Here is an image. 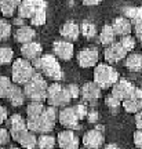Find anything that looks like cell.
Segmentation results:
<instances>
[{"mask_svg":"<svg viewBox=\"0 0 142 149\" xmlns=\"http://www.w3.org/2000/svg\"><path fill=\"white\" fill-rule=\"evenodd\" d=\"M19 6V0H0V13L6 18H11Z\"/></svg>","mask_w":142,"mask_h":149,"instance_id":"obj_23","label":"cell"},{"mask_svg":"<svg viewBox=\"0 0 142 149\" xmlns=\"http://www.w3.org/2000/svg\"><path fill=\"white\" fill-rule=\"evenodd\" d=\"M105 104H106V107L109 108L111 111L115 112L116 109H117V108L120 107V104H121V102H120V101H117V100H116L115 97L108 95V97L105 98Z\"/></svg>","mask_w":142,"mask_h":149,"instance_id":"obj_38","label":"cell"},{"mask_svg":"<svg viewBox=\"0 0 142 149\" xmlns=\"http://www.w3.org/2000/svg\"><path fill=\"white\" fill-rule=\"evenodd\" d=\"M7 130H8V133H10V137L14 141L18 142V139L21 138L24 134L28 131V127H26V120L25 119H22L21 115H11L7 120Z\"/></svg>","mask_w":142,"mask_h":149,"instance_id":"obj_5","label":"cell"},{"mask_svg":"<svg viewBox=\"0 0 142 149\" xmlns=\"http://www.w3.org/2000/svg\"><path fill=\"white\" fill-rule=\"evenodd\" d=\"M14 25H17V26L18 28H21V26H24V19H22V18H18V17H17V18H14Z\"/></svg>","mask_w":142,"mask_h":149,"instance_id":"obj_47","label":"cell"},{"mask_svg":"<svg viewBox=\"0 0 142 149\" xmlns=\"http://www.w3.org/2000/svg\"><path fill=\"white\" fill-rule=\"evenodd\" d=\"M11 87H13V81L8 77L0 76V98H7Z\"/></svg>","mask_w":142,"mask_h":149,"instance_id":"obj_32","label":"cell"},{"mask_svg":"<svg viewBox=\"0 0 142 149\" xmlns=\"http://www.w3.org/2000/svg\"><path fill=\"white\" fill-rule=\"evenodd\" d=\"M32 66L35 70H39L40 74L44 73L47 77L53 80H61L63 77V72L61 69V65L58 62V59L54 57L53 54H42L40 58L33 61Z\"/></svg>","mask_w":142,"mask_h":149,"instance_id":"obj_1","label":"cell"},{"mask_svg":"<svg viewBox=\"0 0 142 149\" xmlns=\"http://www.w3.org/2000/svg\"><path fill=\"white\" fill-rule=\"evenodd\" d=\"M79 28H80V33L84 37H87V39H93L97 35V28L93 24H90V22H83Z\"/></svg>","mask_w":142,"mask_h":149,"instance_id":"obj_30","label":"cell"},{"mask_svg":"<svg viewBox=\"0 0 142 149\" xmlns=\"http://www.w3.org/2000/svg\"><path fill=\"white\" fill-rule=\"evenodd\" d=\"M43 53V48L40 43L36 42H31L26 43V44H22L21 46V54H22V58L29 61V62H33L35 59L40 58Z\"/></svg>","mask_w":142,"mask_h":149,"instance_id":"obj_16","label":"cell"},{"mask_svg":"<svg viewBox=\"0 0 142 149\" xmlns=\"http://www.w3.org/2000/svg\"><path fill=\"white\" fill-rule=\"evenodd\" d=\"M121 17L128 19L131 25L137 26L142 24V7H124Z\"/></svg>","mask_w":142,"mask_h":149,"instance_id":"obj_21","label":"cell"},{"mask_svg":"<svg viewBox=\"0 0 142 149\" xmlns=\"http://www.w3.org/2000/svg\"><path fill=\"white\" fill-rule=\"evenodd\" d=\"M113 32H115L116 36H130V32L132 29V25L130 24L128 19H126L124 17H117L113 19V24L111 25Z\"/></svg>","mask_w":142,"mask_h":149,"instance_id":"obj_18","label":"cell"},{"mask_svg":"<svg viewBox=\"0 0 142 149\" xmlns=\"http://www.w3.org/2000/svg\"><path fill=\"white\" fill-rule=\"evenodd\" d=\"M105 149H121V148H119V146L115 145V144H109V145H106L105 146Z\"/></svg>","mask_w":142,"mask_h":149,"instance_id":"obj_48","label":"cell"},{"mask_svg":"<svg viewBox=\"0 0 142 149\" xmlns=\"http://www.w3.org/2000/svg\"><path fill=\"white\" fill-rule=\"evenodd\" d=\"M58 122L61 123L66 130H74L79 126V120H77V117L74 115L72 107L62 108L61 111L58 112Z\"/></svg>","mask_w":142,"mask_h":149,"instance_id":"obj_13","label":"cell"},{"mask_svg":"<svg viewBox=\"0 0 142 149\" xmlns=\"http://www.w3.org/2000/svg\"><path fill=\"white\" fill-rule=\"evenodd\" d=\"M134 32H135V37L142 43V24H139V25H137V26H134Z\"/></svg>","mask_w":142,"mask_h":149,"instance_id":"obj_44","label":"cell"},{"mask_svg":"<svg viewBox=\"0 0 142 149\" xmlns=\"http://www.w3.org/2000/svg\"><path fill=\"white\" fill-rule=\"evenodd\" d=\"M127 57V53L124 51V48L120 46V43H113L111 46H108L104 51V58L108 64H115L119 62L123 58Z\"/></svg>","mask_w":142,"mask_h":149,"instance_id":"obj_14","label":"cell"},{"mask_svg":"<svg viewBox=\"0 0 142 149\" xmlns=\"http://www.w3.org/2000/svg\"><path fill=\"white\" fill-rule=\"evenodd\" d=\"M94 80L93 83L100 87L101 90L109 88L119 80L117 70L108 64H97L94 66Z\"/></svg>","mask_w":142,"mask_h":149,"instance_id":"obj_3","label":"cell"},{"mask_svg":"<svg viewBox=\"0 0 142 149\" xmlns=\"http://www.w3.org/2000/svg\"><path fill=\"white\" fill-rule=\"evenodd\" d=\"M104 133L100 128H93V130H88L87 133L83 135V144H84V148L87 149H100L104 144Z\"/></svg>","mask_w":142,"mask_h":149,"instance_id":"obj_11","label":"cell"},{"mask_svg":"<svg viewBox=\"0 0 142 149\" xmlns=\"http://www.w3.org/2000/svg\"><path fill=\"white\" fill-rule=\"evenodd\" d=\"M46 19H47L46 8H37L31 17V24L33 26H42L46 24Z\"/></svg>","mask_w":142,"mask_h":149,"instance_id":"obj_28","label":"cell"},{"mask_svg":"<svg viewBox=\"0 0 142 149\" xmlns=\"http://www.w3.org/2000/svg\"><path fill=\"white\" fill-rule=\"evenodd\" d=\"M7 98H8V101H10V104L13 107H21V105H24V102H25L24 90L17 84H13V87H11L10 91H8Z\"/></svg>","mask_w":142,"mask_h":149,"instance_id":"obj_22","label":"cell"},{"mask_svg":"<svg viewBox=\"0 0 142 149\" xmlns=\"http://www.w3.org/2000/svg\"><path fill=\"white\" fill-rule=\"evenodd\" d=\"M46 7H47V3L40 1V0H24V1H19V6L17 8L18 18H22L24 21L31 19V17L33 15V13L37 8H46Z\"/></svg>","mask_w":142,"mask_h":149,"instance_id":"obj_8","label":"cell"},{"mask_svg":"<svg viewBox=\"0 0 142 149\" xmlns=\"http://www.w3.org/2000/svg\"><path fill=\"white\" fill-rule=\"evenodd\" d=\"M100 3H101L100 0H84V1H83L84 6H98Z\"/></svg>","mask_w":142,"mask_h":149,"instance_id":"obj_46","label":"cell"},{"mask_svg":"<svg viewBox=\"0 0 142 149\" xmlns=\"http://www.w3.org/2000/svg\"><path fill=\"white\" fill-rule=\"evenodd\" d=\"M36 36V32L35 29L31 26H26L24 25L21 28H17L15 33H14V37H15V42L21 43V44H26V43H31Z\"/></svg>","mask_w":142,"mask_h":149,"instance_id":"obj_20","label":"cell"},{"mask_svg":"<svg viewBox=\"0 0 142 149\" xmlns=\"http://www.w3.org/2000/svg\"><path fill=\"white\" fill-rule=\"evenodd\" d=\"M55 144H57V139L48 134H42L37 138V148L39 149H54Z\"/></svg>","mask_w":142,"mask_h":149,"instance_id":"obj_27","label":"cell"},{"mask_svg":"<svg viewBox=\"0 0 142 149\" xmlns=\"http://www.w3.org/2000/svg\"><path fill=\"white\" fill-rule=\"evenodd\" d=\"M135 86L132 84L131 81H128L126 79H120L117 80L115 84L112 86V93L111 95L115 97L117 101H126L128 98H131L134 95V91H135Z\"/></svg>","mask_w":142,"mask_h":149,"instance_id":"obj_6","label":"cell"},{"mask_svg":"<svg viewBox=\"0 0 142 149\" xmlns=\"http://www.w3.org/2000/svg\"><path fill=\"white\" fill-rule=\"evenodd\" d=\"M53 51H54V57L59 58L62 61H69L72 59L74 54V48L72 43L66 42V40H57L53 44Z\"/></svg>","mask_w":142,"mask_h":149,"instance_id":"obj_10","label":"cell"},{"mask_svg":"<svg viewBox=\"0 0 142 149\" xmlns=\"http://www.w3.org/2000/svg\"><path fill=\"white\" fill-rule=\"evenodd\" d=\"M101 94H102V90H101L95 83H93V81L84 83L83 87L80 88V95H81V98H83L86 102H90V104H94L95 101H98L101 98Z\"/></svg>","mask_w":142,"mask_h":149,"instance_id":"obj_15","label":"cell"},{"mask_svg":"<svg viewBox=\"0 0 142 149\" xmlns=\"http://www.w3.org/2000/svg\"><path fill=\"white\" fill-rule=\"evenodd\" d=\"M44 111L43 102H29L26 107V115L28 117H39Z\"/></svg>","mask_w":142,"mask_h":149,"instance_id":"obj_29","label":"cell"},{"mask_svg":"<svg viewBox=\"0 0 142 149\" xmlns=\"http://www.w3.org/2000/svg\"><path fill=\"white\" fill-rule=\"evenodd\" d=\"M76 59H77L79 66H81V68H93L98 64L100 55H98V51L95 48L88 47L79 51L76 55Z\"/></svg>","mask_w":142,"mask_h":149,"instance_id":"obj_9","label":"cell"},{"mask_svg":"<svg viewBox=\"0 0 142 149\" xmlns=\"http://www.w3.org/2000/svg\"><path fill=\"white\" fill-rule=\"evenodd\" d=\"M26 127L28 131H31L33 134H48L50 131H53L55 124L51 122H48L47 119L40 115L39 117H28L26 120Z\"/></svg>","mask_w":142,"mask_h":149,"instance_id":"obj_7","label":"cell"},{"mask_svg":"<svg viewBox=\"0 0 142 149\" xmlns=\"http://www.w3.org/2000/svg\"><path fill=\"white\" fill-rule=\"evenodd\" d=\"M59 33H61V36H62L66 42L70 43V42L77 40V37L80 36V28L76 22L68 21L59 28Z\"/></svg>","mask_w":142,"mask_h":149,"instance_id":"obj_17","label":"cell"},{"mask_svg":"<svg viewBox=\"0 0 142 149\" xmlns=\"http://www.w3.org/2000/svg\"><path fill=\"white\" fill-rule=\"evenodd\" d=\"M65 88V91L69 94V97H70V100H76V98H79L80 97V88L77 84H68L66 87H63Z\"/></svg>","mask_w":142,"mask_h":149,"instance_id":"obj_37","label":"cell"},{"mask_svg":"<svg viewBox=\"0 0 142 149\" xmlns=\"http://www.w3.org/2000/svg\"><path fill=\"white\" fill-rule=\"evenodd\" d=\"M6 120H7V109L0 105V124L4 123Z\"/></svg>","mask_w":142,"mask_h":149,"instance_id":"obj_45","label":"cell"},{"mask_svg":"<svg viewBox=\"0 0 142 149\" xmlns=\"http://www.w3.org/2000/svg\"><path fill=\"white\" fill-rule=\"evenodd\" d=\"M73 108V112L74 115H76V117H77V120H83L86 116H87V112H88V109H87V107H86L84 104H77V105H74Z\"/></svg>","mask_w":142,"mask_h":149,"instance_id":"obj_36","label":"cell"},{"mask_svg":"<svg viewBox=\"0 0 142 149\" xmlns=\"http://www.w3.org/2000/svg\"><path fill=\"white\" fill-rule=\"evenodd\" d=\"M47 104L48 107H53V108H65L69 105V102H70V97H69V94L65 91V88H61V90L58 91V93H55L54 95L48 97L47 100Z\"/></svg>","mask_w":142,"mask_h":149,"instance_id":"obj_19","label":"cell"},{"mask_svg":"<svg viewBox=\"0 0 142 149\" xmlns=\"http://www.w3.org/2000/svg\"><path fill=\"white\" fill-rule=\"evenodd\" d=\"M132 98L137 101L138 107H139V109L142 111V88H135V91H134V95H132Z\"/></svg>","mask_w":142,"mask_h":149,"instance_id":"obj_41","label":"cell"},{"mask_svg":"<svg viewBox=\"0 0 142 149\" xmlns=\"http://www.w3.org/2000/svg\"><path fill=\"white\" fill-rule=\"evenodd\" d=\"M14 58V53L10 47H4L1 46L0 47V65H6V64H10L11 61Z\"/></svg>","mask_w":142,"mask_h":149,"instance_id":"obj_31","label":"cell"},{"mask_svg":"<svg viewBox=\"0 0 142 149\" xmlns=\"http://www.w3.org/2000/svg\"><path fill=\"white\" fill-rule=\"evenodd\" d=\"M18 144L21 145L24 149H35V148H37V137H36V134L31 133V131H26L21 138L18 139Z\"/></svg>","mask_w":142,"mask_h":149,"instance_id":"obj_26","label":"cell"},{"mask_svg":"<svg viewBox=\"0 0 142 149\" xmlns=\"http://www.w3.org/2000/svg\"><path fill=\"white\" fill-rule=\"evenodd\" d=\"M57 142L59 149H79V137L72 130H63L58 134Z\"/></svg>","mask_w":142,"mask_h":149,"instance_id":"obj_12","label":"cell"},{"mask_svg":"<svg viewBox=\"0 0 142 149\" xmlns=\"http://www.w3.org/2000/svg\"><path fill=\"white\" fill-rule=\"evenodd\" d=\"M115 32H113V29H112L111 25H104V28L101 29L100 32V43L101 44H104V46H111L115 43Z\"/></svg>","mask_w":142,"mask_h":149,"instance_id":"obj_25","label":"cell"},{"mask_svg":"<svg viewBox=\"0 0 142 149\" xmlns=\"http://www.w3.org/2000/svg\"><path fill=\"white\" fill-rule=\"evenodd\" d=\"M0 149H4V148H0Z\"/></svg>","mask_w":142,"mask_h":149,"instance_id":"obj_51","label":"cell"},{"mask_svg":"<svg viewBox=\"0 0 142 149\" xmlns=\"http://www.w3.org/2000/svg\"><path fill=\"white\" fill-rule=\"evenodd\" d=\"M79 149H87V148H79Z\"/></svg>","mask_w":142,"mask_h":149,"instance_id":"obj_50","label":"cell"},{"mask_svg":"<svg viewBox=\"0 0 142 149\" xmlns=\"http://www.w3.org/2000/svg\"><path fill=\"white\" fill-rule=\"evenodd\" d=\"M126 68L132 72L142 70V55L141 54H130L126 57Z\"/></svg>","mask_w":142,"mask_h":149,"instance_id":"obj_24","label":"cell"},{"mask_svg":"<svg viewBox=\"0 0 142 149\" xmlns=\"http://www.w3.org/2000/svg\"><path fill=\"white\" fill-rule=\"evenodd\" d=\"M8 149H19V148H15V146H11V148H8Z\"/></svg>","mask_w":142,"mask_h":149,"instance_id":"obj_49","label":"cell"},{"mask_svg":"<svg viewBox=\"0 0 142 149\" xmlns=\"http://www.w3.org/2000/svg\"><path fill=\"white\" fill-rule=\"evenodd\" d=\"M135 126L138 130H142V111L135 113Z\"/></svg>","mask_w":142,"mask_h":149,"instance_id":"obj_43","label":"cell"},{"mask_svg":"<svg viewBox=\"0 0 142 149\" xmlns=\"http://www.w3.org/2000/svg\"><path fill=\"white\" fill-rule=\"evenodd\" d=\"M134 145L138 149H142V130H137L134 133Z\"/></svg>","mask_w":142,"mask_h":149,"instance_id":"obj_40","label":"cell"},{"mask_svg":"<svg viewBox=\"0 0 142 149\" xmlns=\"http://www.w3.org/2000/svg\"><path fill=\"white\" fill-rule=\"evenodd\" d=\"M47 81L40 73H35L26 84L24 86L25 98H29L31 102H43L46 101V91H47Z\"/></svg>","mask_w":142,"mask_h":149,"instance_id":"obj_2","label":"cell"},{"mask_svg":"<svg viewBox=\"0 0 142 149\" xmlns=\"http://www.w3.org/2000/svg\"><path fill=\"white\" fill-rule=\"evenodd\" d=\"M87 119H88V122L90 123H95V122H98V112L97 111H88L87 112Z\"/></svg>","mask_w":142,"mask_h":149,"instance_id":"obj_42","label":"cell"},{"mask_svg":"<svg viewBox=\"0 0 142 149\" xmlns=\"http://www.w3.org/2000/svg\"><path fill=\"white\" fill-rule=\"evenodd\" d=\"M11 35V24L6 19L0 18V42L7 40Z\"/></svg>","mask_w":142,"mask_h":149,"instance_id":"obj_33","label":"cell"},{"mask_svg":"<svg viewBox=\"0 0 142 149\" xmlns=\"http://www.w3.org/2000/svg\"><path fill=\"white\" fill-rule=\"evenodd\" d=\"M123 108H124V111L128 112V113H138V112L141 111L139 107H138L137 101L134 100V98H128L126 101H123Z\"/></svg>","mask_w":142,"mask_h":149,"instance_id":"obj_34","label":"cell"},{"mask_svg":"<svg viewBox=\"0 0 142 149\" xmlns=\"http://www.w3.org/2000/svg\"><path fill=\"white\" fill-rule=\"evenodd\" d=\"M10 133L7 128H0V148H3L4 145H7L10 142Z\"/></svg>","mask_w":142,"mask_h":149,"instance_id":"obj_39","label":"cell"},{"mask_svg":"<svg viewBox=\"0 0 142 149\" xmlns=\"http://www.w3.org/2000/svg\"><path fill=\"white\" fill-rule=\"evenodd\" d=\"M11 73H13V81L17 86L21 87V86H25L33 77V74L36 73V70H35V68L32 66V64L29 61H26L24 58H18L13 64Z\"/></svg>","mask_w":142,"mask_h":149,"instance_id":"obj_4","label":"cell"},{"mask_svg":"<svg viewBox=\"0 0 142 149\" xmlns=\"http://www.w3.org/2000/svg\"><path fill=\"white\" fill-rule=\"evenodd\" d=\"M119 43H120L121 47L124 48V51H126V53H130V51L134 50V47H135V39H134L132 36L121 37V40Z\"/></svg>","mask_w":142,"mask_h":149,"instance_id":"obj_35","label":"cell"}]
</instances>
